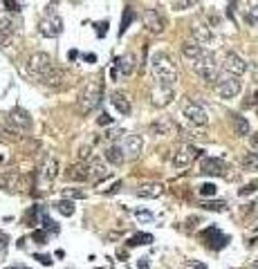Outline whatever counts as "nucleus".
<instances>
[{"label":"nucleus","mask_w":258,"mask_h":269,"mask_svg":"<svg viewBox=\"0 0 258 269\" xmlns=\"http://www.w3.org/2000/svg\"><path fill=\"white\" fill-rule=\"evenodd\" d=\"M27 72L34 76L36 81H40V83H45V85H59L61 81L65 79L63 70L52 63V59H50L48 54H43V52L29 56Z\"/></svg>","instance_id":"nucleus-1"},{"label":"nucleus","mask_w":258,"mask_h":269,"mask_svg":"<svg viewBox=\"0 0 258 269\" xmlns=\"http://www.w3.org/2000/svg\"><path fill=\"white\" fill-rule=\"evenodd\" d=\"M153 74L157 79L159 85H175L178 81V67H175V61L164 52H157L153 56Z\"/></svg>","instance_id":"nucleus-2"},{"label":"nucleus","mask_w":258,"mask_h":269,"mask_svg":"<svg viewBox=\"0 0 258 269\" xmlns=\"http://www.w3.org/2000/svg\"><path fill=\"white\" fill-rule=\"evenodd\" d=\"M213 85H216V92H218L220 99H234V97H238L240 90H242L240 76L229 74V72H223Z\"/></svg>","instance_id":"nucleus-3"},{"label":"nucleus","mask_w":258,"mask_h":269,"mask_svg":"<svg viewBox=\"0 0 258 269\" xmlns=\"http://www.w3.org/2000/svg\"><path fill=\"white\" fill-rule=\"evenodd\" d=\"M101 95H103V87H101L99 81H90L79 95V110L81 112L95 110V108L101 103Z\"/></svg>","instance_id":"nucleus-4"},{"label":"nucleus","mask_w":258,"mask_h":269,"mask_svg":"<svg viewBox=\"0 0 258 269\" xmlns=\"http://www.w3.org/2000/svg\"><path fill=\"white\" fill-rule=\"evenodd\" d=\"M191 65H193V70L198 72L200 79H202L204 83H216V81H218L220 72H218V65H216L213 54H211V52H206L202 59L195 61V63H191Z\"/></svg>","instance_id":"nucleus-5"},{"label":"nucleus","mask_w":258,"mask_h":269,"mask_svg":"<svg viewBox=\"0 0 258 269\" xmlns=\"http://www.w3.org/2000/svg\"><path fill=\"white\" fill-rule=\"evenodd\" d=\"M200 157V151L195 146H191V144H182V146H178L175 151L171 153V164L175 168H184L189 166L193 159Z\"/></svg>","instance_id":"nucleus-6"},{"label":"nucleus","mask_w":258,"mask_h":269,"mask_svg":"<svg viewBox=\"0 0 258 269\" xmlns=\"http://www.w3.org/2000/svg\"><path fill=\"white\" fill-rule=\"evenodd\" d=\"M56 175H59V162H56V157L50 155L38 170V186L40 189H48V186L56 180Z\"/></svg>","instance_id":"nucleus-7"},{"label":"nucleus","mask_w":258,"mask_h":269,"mask_svg":"<svg viewBox=\"0 0 258 269\" xmlns=\"http://www.w3.org/2000/svg\"><path fill=\"white\" fill-rule=\"evenodd\" d=\"M182 112H184V117H187V121L193 123V126H206V123H209V115H206V110L200 106V103L189 101Z\"/></svg>","instance_id":"nucleus-8"},{"label":"nucleus","mask_w":258,"mask_h":269,"mask_svg":"<svg viewBox=\"0 0 258 269\" xmlns=\"http://www.w3.org/2000/svg\"><path fill=\"white\" fill-rule=\"evenodd\" d=\"M7 123L16 132H23V130H29V126H32V119H29V112H25L23 108H14V110L7 115Z\"/></svg>","instance_id":"nucleus-9"},{"label":"nucleus","mask_w":258,"mask_h":269,"mask_svg":"<svg viewBox=\"0 0 258 269\" xmlns=\"http://www.w3.org/2000/svg\"><path fill=\"white\" fill-rule=\"evenodd\" d=\"M38 29H40V34L48 36V38H56V36L63 32V20L56 16V14H50L48 18L40 20Z\"/></svg>","instance_id":"nucleus-10"},{"label":"nucleus","mask_w":258,"mask_h":269,"mask_svg":"<svg viewBox=\"0 0 258 269\" xmlns=\"http://www.w3.org/2000/svg\"><path fill=\"white\" fill-rule=\"evenodd\" d=\"M247 67H249V65L245 63V59H242L240 54H236V52H227V54H225V72L240 76V74H245V72H247Z\"/></svg>","instance_id":"nucleus-11"},{"label":"nucleus","mask_w":258,"mask_h":269,"mask_svg":"<svg viewBox=\"0 0 258 269\" xmlns=\"http://www.w3.org/2000/svg\"><path fill=\"white\" fill-rule=\"evenodd\" d=\"M144 25H146V29L148 32H153V34H162L164 32V27H166V23H164V18L159 16V12H155V9H146L144 12Z\"/></svg>","instance_id":"nucleus-12"},{"label":"nucleus","mask_w":258,"mask_h":269,"mask_svg":"<svg viewBox=\"0 0 258 269\" xmlns=\"http://www.w3.org/2000/svg\"><path fill=\"white\" fill-rule=\"evenodd\" d=\"M225 159L220 157H204L202 164H200V173L204 175H213V177H218V175H225Z\"/></svg>","instance_id":"nucleus-13"},{"label":"nucleus","mask_w":258,"mask_h":269,"mask_svg":"<svg viewBox=\"0 0 258 269\" xmlns=\"http://www.w3.org/2000/svg\"><path fill=\"white\" fill-rule=\"evenodd\" d=\"M175 99V92H173V87L171 85H155V90H153V106H157V108H164V106H168Z\"/></svg>","instance_id":"nucleus-14"},{"label":"nucleus","mask_w":258,"mask_h":269,"mask_svg":"<svg viewBox=\"0 0 258 269\" xmlns=\"http://www.w3.org/2000/svg\"><path fill=\"white\" fill-rule=\"evenodd\" d=\"M202 238L206 240V245L211 247V249H223V247L227 245V242H229V236H225L223 231H218L216 229V227H211V229H206L204 234H202Z\"/></svg>","instance_id":"nucleus-15"},{"label":"nucleus","mask_w":258,"mask_h":269,"mask_svg":"<svg viewBox=\"0 0 258 269\" xmlns=\"http://www.w3.org/2000/svg\"><path fill=\"white\" fill-rule=\"evenodd\" d=\"M206 48H202V45H198L195 40H187V43L182 45V54H184V59L191 61V63H195V61H200L202 56L206 54Z\"/></svg>","instance_id":"nucleus-16"},{"label":"nucleus","mask_w":258,"mask_h":269,"mask_svg":"<svg viewBox=\"0 0 258 269\" xmlns=\"http://www.w3.org/2000/svg\"><path fill=\"white\" fill-rule=\"evenodd\" d=\"M88 170H90V182H101V180H106L108 175H110V170H108V166L101 159L88 162Z\"/></svg>","instance_id":"nucleus-17"},{"label":"nucleus","mask_w":258,"mask_h":269,"mask_svg":"<svg viewBox=\"0 0 258 269\" xmlns=\"http://www.w3.org/2000/svg\"><path fill=\"white\" fill-rule=\"evenodd\" d=\"M117 72H121L123 76H131L133 72H135V67H137V59H135V54H123L117 59Z\"/></svg>","instance_id":"nucleus-18"},{"label":"nucleus","mask_w":258,"mask_h":269,"mask_svg":"<svg viewBox=\"0 0 258 269\" xmlns=\"http://www.w3.org/2000/svg\"><path fill=\"white\" fill-rule=\"evenodd\" d=\"M68 180H74V182H90V170H88V162L83 164H74L68 173Z\"/></svg>","instance_id":"nucleus-19"},{"label":"nucleus","mask_w":258,"mask_h":269,"mask_svg":"<svg viewBox=\"0 0 258 269\" xmlns=\"http://www.w3.org/2000/svg\"><path fill=\"white\" fill-rule=\"evenodd\" d=\"M144 148V139L139 134H128L126 137V144H123V153H128L131 157H137Z\"/></svg>","instance_id":"nucleus-20"},{"label":"nucleus","mask_w":258,"mask_h":269,"mask_svg":"<svg viewBox=\"0 0 258 269\" xmlns=\"http://www.w3.org/2000/svg\"><path fill=\"white\" fill-rule=\"evenodd\" d=\"M162 193H164V186L157 184V182H148V184H144V186H139V189H137L139 198H148V200L159 198Z\"/></svg>","instance_id":"nucleus-21"},{"label":"nucleus","mask_w":258,"mask_h":269,"mask_svg":"<svg viewBox=\"0 0 258 269\" xmlns=\"http://www.w3.org/2000/svg\"><path fill=\"white\" fill-rule=\"evenodd\" d=\"M16 27H18V20H16V16H14V14L0 12V34H3V36H9Z\"/></svg>","instance_id":"nucleus-22"},{"label":"nucleus","mask_w":258,"mask_h":269,"mask_svg":"<svg viewBox=\"0 0 258 269\" xmlns=\"http://www.w3.org/2000/svg\"><path fill=\"white\" fill-rule=\"evenodd\" d=\"M193 40L198 45H202V48H206V45L216 43V36L211 34L209 27H193Z\"/></svg>","instance_id":"nucleus-23"},{"label":"nucleus","mask_w":258,"mask_h":269,"mask_svg":"<svg viewBox=\"0 0 258 269\" xmlns=\"http://www.w3.org/2000/svg\"><path fill=\"white\" fill-rule=\"evenodd\" d=\"M110 103H112V108H115L119 115H131V101L126 99V95H121V92H115V95L110 97Z\"/></svg>","instance_id":"nucleus-24"},{"label":"nucleus","mask_w":258,"mask_h":269,"mask_svg":"<svg viewBox=\"0 0 258 269\" xmlns=\"http://www.w3.org/2000/svg\"><path fill=\"white\" fill-rule=\"evenodd\" d=\"M123 159H126V155H123V148L119 146V144H112V146H108L106 162H110L112 166H121Z\"/></svg>","instance_id":"nucleus-25"},{"label":"nucleus","mask_w":258,"mask_h":269,"mask_svg":"<svg viewBox=\"0 0 258 269\" xmlns=\"http://www.w3.org/2000/svg\"><path fill=\"white\" fill-rule=\"evenodd\" d=\"M234 128H236V134H240V137L249 134V121L242 115H234Z\"/></svg>","instance_id":"nucleus-26"},{"label":"nucleus","mask_w":258,"mask_h":269,"mask_svg":"<svg viewBox=\"0 0 258 269\" xmlns=\"http://www.w3.org/2000/svg\"><path fill=\"white\" fill-rule=\"evenodd\" d=\"M54 206H56V211H59L61 215H65V218L74 215V204H72V200H59Z\"/></svg>","instance_id":"nucleus-27"},{"label":"nucleus","mask_w":258,"mask_h":269,"mask_svg":"<svg viewBox=\"0 0 258 269\" xmlns=\"http://www.w3.org/2000/svg\"><path fill=\"white\" fill-rule=\"evenodd\" d=\"M151 242H153L151 234H135L128 240V247H142V245H151Z\"/></svg>","instance_id":"nucleus-28"},{"label":"nucleus","mask_w":258,"mask_h":269,"mask_svg":"<svg viewBox=\"0 0 258 269\" xmlns=\"http://www.w3.org/2000/svg\"><path fill=\"white\" fill-rule=\"evenodd\" d=\"M242 166L247 170H258V153H247L242 157Z\"/></svg>","instance_id":"nucleus-29"},{"label":"nucleus","mask_w":258,"mask_h":269,"mask_svg":"<svg viewBox=\"0 0 258 269\" xmlns=\"http://www.w3.org/2000/svg\"><path fill=\"white\" fill-rule=\"evenodd\" d=\"M153 130L157 134H171L175 130V126L171 121H157V123H153Z\"/></svg>","instance_id":"nucleus-30"},{"label":"nucleus","mask_w":258,"mask_h":269,"mask_svg":"<svg viewBox=\"0 0 258 269\" xmlns=\"http://www.w3.org/2000/svg\"><path fill=\"white\" fill-rule=\"evenodd\" d=\"M63 198L65 200H83L85 193L81 189H63Z\"/></svg>","instance_id":"nucleus-31"},{"label":"nucleus","mask_w":258,"mask_h":269,"mask_svg":"<svg viewBox=\"0 0 258 269\" xmlns=\"http://www.w3.org/2000/svg\"><path fill=\"white\" fill-rule=\"evenodd\" d=\"M133 18H135V14H133L131 9H123V20H121V25H119V36L128 29V25L133 23Z\"/></svg>","instance_id":"nucleus-32"},{"label":"nucleus","mask_w":258,"mask_h":269,"mask_svg":"<svg viewBox=\"0 0 258 269\" xmlns=\"http://www.w3.org/2000/svg\"><path fill=\"white\" fill-rule=\"evenodd\" d=\"M195 5V0H173V9L175 12H184V9H191Z\"/></svg>","instance_id":"nucleus-33"},{"label":"nucleus","mask_w":258,"mask_h":269,"mask_svg":"<svg viewBox=\"0 0 258 269\" xmlns=\"http://www.w3.org/2000/svg\"><path fill=\"white\" fill-rule=\"evenodd\" d=\"M202 209H206V211H225L227 204L225 202H204Z\"/></svg>","instance_id":"nucleus-34"},{"label":"nucleus","mask_w":258,"mask_h":269,"mask_svg":"<svg viewBox=\"0 0 258 269\" xmlns=\"http://www.w3.org/2000/svg\"><path fill=\"white\" fill-rule=\"evenodd\" d=\"M200 195H204V198H213L216 186L213 184H202V186H200Z\"/></svg>","instance_id":"nucleus-35"},{"label":"nucleus","mask_w":258,"mask_h":269,"mask_svg":"<svg viewBox=\"0 0 258 269\" xmlns=\"http://www.w3.org/2000/svg\"><path fill=\"white\" fill-rule=\"evenodd\" d=\"M5 3V7L9 9V14H18L20 12V5L16 3V0H3Z\"/></svg>","instance_id":"nucleus-36"},{"label":"nucleus","mask_w":258,"mask_h":269,"mask_svg":"<svg viewBox=\"0 0 258 269\" xmlns=\"http://www.w3.org/2000/svg\"><path fill=\"white\" fill-rule=\"evenodd\" d=\"M32 238H34V242H38V245H45V242H48V234H45V231H34Z\"/></svg>","instance_id":"nucleus-37"},{"label":"nucleus","mask_w":258,"mask_h":269,"mask_svg":"<svg viewBox=\"0 0 258 269\" xmlns=\"http://www.w3.org/2000/svg\"><path fill=\"white\" fill-rule=\"evenodd\" d=\"M135 215H137L139 220H146V222H151V220H153V213H151V211H144V209H137V211H135Z\"/></svg>","instance_id":"nucleus-38"},{"label":"nucleus","mask_w":258,"mask_h":269,"mask_svg":"<svg viewBox=\"0 0 258 269\" xmlns=\"http://www.w3.org/2000/svg\"><path fill=\"white\" fill-rule=\"evenodd\" d=\"M256 189H258L256 184H247V186H242V189H240V198H245V195H251Z\"/></svg>","instance_id":"nucleus-39"},{"label":"nucleus","mask_w":258,"mask_h":269,"mask_svg":"<svg viewBox=\"0 0 258 269\" xmlns=\"http://www.w3.org/2000/svg\"><path fill=\"white\" fill-rule=\"evenodd\" d=\"M137 269H151V260H148V258H139V260H137Z\"/></svg>","instance_id":"nucleus-40"},{"label":"nucleus","mask_w":258,"mask_h":269,"mask_svg":"<svg viewBox=\"0 0 258 269\" xmlns=\"http://www.w3.org/2000/svg\"><path fill=\"white\" fill-rule=\"evenodd\" d=\"M187 269H206V265H202V262H198V260H191Z\"/></svg>","instance_id":"nucleus-41"},{"label":"nucleus","mask_w":258,"mask_h":269,"mask_svg":"<svg viewBox=\"0 0 258 269\" xmlns=\"http://www.w3.org/2000/svg\"><path fill=\"white\" fill-rule=\"evenodd\" d=\"M112 119L106 115V112H101V117H99V126H108V123H110Z\"/></svg>","instance_id":"nucleus-42"},{"label":"nucleus","mask_w":258,"mask_h":269,"mask_svg":"<svg viewBox=\"0 0 258 269\" xmlns=\"http://www.w3.org/2000/svg\"><path fill=\"white\" fill-rule=\"evenodd\" d=\"M36 260H38V262H43V265H52V258L50 256H40V253H38V256H36Z\"/></svg>","instance_id":"nucleus-43"},{"label":"nucleus","mask_w":258,"mask_h":269,"mask_svg":"<svg viewBox=\"0 0 258 269\" xmlns=\"http://www.w3.org/2000/svg\"><path fill=\"white\" fill-rule=\"evenodd\" d=\"M249 144H251V148H254V151L258 153V132H256V134H251V137H249Z\"/></svg>","instance_id":"nucleus-44"},{"label":"nucleus","mask_w":258,"mask_h":269,"mask_svg":"<svg viewBox=\"0 0 258 269\" xmlns=\"http://www.w3.org/2000/svg\"><path fill=\"white\" fill-rule=\"evenodd\" d=\"M106 27H108V23H101L99 29H97V34H99V36H106Z\"/></svg>","instance_id":"nucleus-45"},{"label":"nucleus","mask_w":258,"mask_h":269,"mask_svg":"<svg viewBox=\"0 0 258 269\" xmlns=\"http://www.w3.org/2000/svg\"><path fill=\"white\" fill-rule=\"evenodd\" d=\"M251 16L258 20V5H254V7H251Z\"/></svg>","instance_id":"nucleus-46"},{"label":"nucleus","mask_w":258,"mask_h":269,"mask_svg":"<svg viewBox=\"0 0 258 269\" xmlns=\"http://www.w3.org/2000/svg\"><path fill=\"white\" fill-rule=\"evenodd\" d=\"M85 61H90V63H95V61H97V56H95V54H85Z\"/></svg>","instance_id":"nucleus-47"},{"label":"nucleus","mask_w":258,"mask_h":269,"mask_svg":"<svg viewBox=\"0 0 258 269\" xmlns=\"http://www.w3.org/2000/svg\"><path fill=\"white\" fill-rule=\"evenodd\" d=\"M251 70H254V79H256V81H258V63H256V65H254V67H251Z\"/></svg>","instance_id":"nucleus-48"},{"label":"nucleus","mask_w":258,"mask_h":269,"mask_svg":"<svg viewBox=\"0 0 258 269\" xmlns=\"http://www.w3.org/2000/svg\"><path fill=\"white\" fill-rule=\"evenodd\" d=\"M16 3L20 5V7H23V5H27V3H29V0H16Z\"/></svg>","instance_id":"nucleus-49"},{"label":"nucleus","mask_w":258,"mask_h":269,"mask_svg":"<svg viewBox=\"0 0 258 269\" xmlns=\"http://www.w3.org/2000/svg\"><path fill=\"white\" fill-rule=\"evenodd\" d=\"M251 103H258V92H254V99H251Z\"/></svg>","instance_id":"nucleus-50"},{"label":"nucleus","mask_w":258,"mask_h":269,"mask_svg":"<svg viewBox=\"0 0 258 269\" xmlns=\"http://www.w3.org/2000/svg\"><path fill=\"white\" fill-rule=\"evenodd\" d=\"M254 269H258V260H256V262H254Z\"/></svg>","instance_id":"nucleus-51"},{"label":"nucleus","mask_w":258,"mask_h":269,"mask_svg":"<svg viewBox=\"0 0 258 269\" xmlns=\"http://www.w3.org/2000/svg\"><path fill=\"white\" fill-rule=\"evenodd\" d=\"M9 269H18V267H9Z\"/></svg>","instance_id":"nucleus-52"},{"label":"nucleus","mask_w":258,"mask_h":269,"mask_svg":"<svg viewBox=\"0 0 258 269\" xmlns=\"http://www.w3.org/2000/svg\"><path fill=\"white\" fill-rule=\"evenodd\" d=\"M0 162H3V155H0Z\"/></svg>","instance_id":"nucleus-53"},{"label":"nucleus","mask_w":258,"mask_h":269,"mask_svg":"<svg viewBox=\"0 0 258 269\" xmlns=\"http://www.w3.org/2000/svg\"><path fill=\"white\" fill-rule=\"evenodd\" d=\"M256 206H258V204H256Z\"/></svg>","instance_id":"nucleus-54"}]
</instances>
